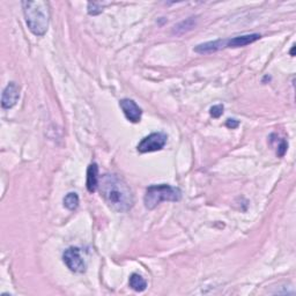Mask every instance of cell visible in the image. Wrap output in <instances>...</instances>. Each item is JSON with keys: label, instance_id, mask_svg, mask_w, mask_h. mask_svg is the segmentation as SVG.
I'll return each instance as SVG.
<instances>
[{"label": "cell", "instance_id": "7a4b0ae2", "mask_svg": "<svg viewBox=\"0 0 296 296\" xmlns=\"http://www.w3.org/2000/svg\"><path fill=\"white\" fill-rule=\"evenodd\" d=\"M22 9L26 23L31 33L35 36L45 35L50 22L49 3L43 0L22 2Z\"/></svg>", "mask_w": 296, "mask_h": 296}, {"label": "cell", "instance_id": "7c38bea8", "mask_svg": "<svg viewBox=\"0 0 296 296\" xmlns=\"http://www.w3.org/2000/svg\"><path fill=\"white\" fill-rule=\"evenodd\" d=\"M64 206L70 211H75L79 206V195L75 192H70L64 198Z\"/></svg>", "mask_w": 296, "mask_h": 296}, {"label": "cell", "instance_id": "3957f363", "mask_svg": "<svg viewBox=\"0 0 296 296\" xmlns=\"http://www.w3.org/2000/svg\"><path fill=\"white\" fill-rule=\"evenodd\" d=\"M182 191L169 184H154L147 187L143 203L147 210H154L162 202H179Z\"/></svg>", "mask_w": 296, "mask_h": 296}, {"label": "cell", "instance_id": "9c48e42d", "mask_svg": "<svg viewBox=\"0 0 296 296\" xmlns=\"http://www.w3.org/2000/svg\"><path fill=\"white\" fill-rule=\"evenodd\" d=\"M98 166L96 163H90L87 169V181L86 186L88 192L94 193L98 187Z\"/></svg>", "mask_w": 296, "mask_h": 296}, {"label": "cell", "instance_id": "8fae6325", "mask_svg": "<svg viewBox=\"0 0 296 296\" xmlns=\"http://www.w3.org/2000/svg\"><path fill=\"white\" fill-rule=\"evenodd\" d=\"M129 282H130V287L132 288V289L135 290V291H139V293L146 290V288H147V281L138 273L132 274L130 277Z\"/></svg>", "mask_w": 296, "mask_h": 296}, {"label": "cell", "instance_id": "52a82bcc", "mask_svg": "<svg viewBox=\"0 0 296 296\" xmlns=\"http://www.w3.org/2000/svg\"><path fill=\"white\" fill-rule=\"evenodd\" d=\"M20 97V88L15 82H10L3 91L2 107L4 109H11L17 105Z\"/></svg>", "mask_w": 296, "mask_h": 296}, {"label": "cell", "instance_id": "e0dca14e", "mask_svg": "<svg viewBox=\"0 0 296 296\" xmlns=\"http://www.w3.org/2000/svg\"><path fill=\"white\" fill-rule=\"evenodd\" d=\"M294 50H295V46L291 47V51H290V55L293 56V57H294Z\"/></svg>", "mask_w": 296, "mask_h": 296}, {"label": "cell", "instance_id": "277c9868", "mask_svg": "<svg viewBox=\"0 0 296 296\" xmlns=\"http://www.w3.org/2000/svg\"><path fill=\"white\" fill-rule=\"evenodd\" d=\"M168 135L163 132H154L143 138L138 143L137 150L140 153H151V152L161 151L166 146Z\"/></svg>", "mask_w": 296, "mask_h": 296}, {"label": "cell", "instance_id": "30bf717a", "mask_svg": "<svg viewBox=\"0 0 296 296\" xmlns=\"http://www.w3.org/2000/svg\"><path fill=\"white\" fill-rule=\"evenodd\" d=\"M225 41L226 39H217V41H211L203 44H199L194 47V51L198 54H213L217 51L225 49Z\"/></svg>", "mask_w": 296, "mask_h": 296}, {"label": "cell", "instance_id": "2e32d148", "mask_svg": "<svg viewBox=\"0 0 296 296\" xmlns=\"http://www.w3.org/2000/svg\"><path fill=\"white\" fill-rule=\"evenodd\" d=\"M226 125H227V127H229V129L233 130V129H236V127H237L239 125V122L236 121V119L229 118V119H227Z\"/></svg>", "mask_w": 296, "mask_h": 296}, {"label": "cell", "instance_id": "5b68a950", "mask_svg": "<svg viewBox=\"0 0 296 296\" xmlns=\"http://www.w3.org/2000/svg\"><path fill=\"white\" fill-rule=\"evenodd\" d=\"M63 261L69 269L74 273H83L86 271V264L80 254L79 248L71 246L65 250L63 255Z\"/></svg>", "mask_w": 296, "mask_h": 296}, {"label": "cell", "instance_id": "5bb4252c", "mask_svg": "<svg viewBox=\"0 0 296 296\" xmlns=\"http://www.w3.org/2000/svg\"><path fill=\"white\" fill-rule=\"evenodd\" d=\"M223 110H225V108H223L222 105H218V106H214L211 108L210 110V114L213 118H219L221 117L222 114H223Z\"/></svg>", "mask_w": 296, "mask_h": 296}, {"label": "cell", "instance_id": "6da1fadb", "mask_svg": "<svg viewBox=\"0 0 296 296\" xmlns=\"http://www.w3.org/2000/svg\"><path fill=\"white\" fill-rule=\"evenodd\" d=\"M98 190L108 207L114 212L125 213L133 206V192L129 184L118 175H103L98 181Z\"/></svg>", "mask_w": 296, "mask_h": 296}, {"label": "cell", "instance_id": "9a60e30c", "mask_svg": "<svg viewBox=\"0 0 296 296\" xmlns=\"http://www.w3.org/2000/svg\"><path fill=\"white\" fill-rule=\"evenodd\" d=\"M287 147H288L287 142L285 141V140H282L281 143H280L278 147V152H277L279 157H283V155H285V153L287 152Z\"/></svg>", "mask_w": 296, "mask_h": 296}, {"label": "cell", "instance_id": "ba28073f", "mask_svg": "<svg viewBox=\"0 0 296 296\" xmlns=\"http://www.w3.org/2000/svg\"><path fill=\"white\" fill-rule=\"evenodd\" d=\"M262 36L259 34H248L242 36H235V37L227 38L225 42L226 47H242L249 44H253L256 41H258Z\"/></svg>", "mask_w": 296, "mask_h": 296}, {"label": "cell", "instance_id": "4fadbf2b", "mask_svg": "<svg viewBox=\"0 0 296 296\" xmlns=\"http://www.w3.org/2000/svg\"><path fill=\"white\" fill-rule=\"evenodd\" d=\"M103 7L101 4L97 3H89L88 4V13L90 15H97L100 13H102Z\"/></svg>", "mask_w": 296, "mask_h": 296}, {"label": "cell", "instance_id": "8992f818", "mask_svg": "<svg viewBox=\"0 0 296 296\" xmlns=\"http://www.w3.org/2000/svg\"><path fill=\"white\" fill-rule=\"evenodd\" d=\"M119 107L122 108L124 115L127 118V121L131 123H138L141 119L142 110L133 100L130 98H123L119 101Z\"/></svg>", "mask_w": 296, "mask_h": 296}]
</instances>
